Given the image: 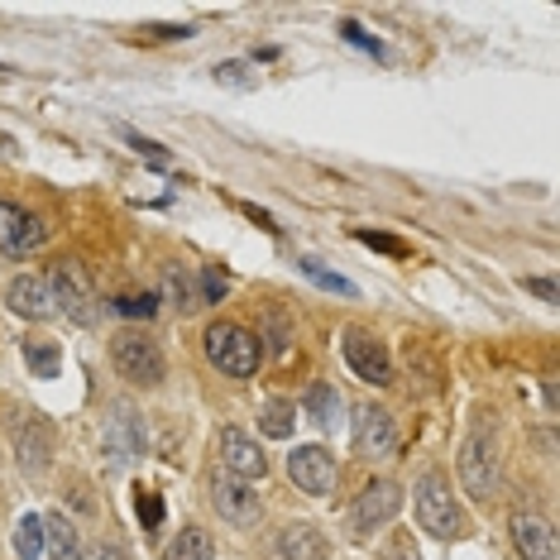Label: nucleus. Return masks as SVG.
<instances>
[{
    "label": "nucleus",
    "instance_id": "nucleus-24",
    "mask_svg": "<svg viewBox=\"0 0 560 560\" xmlns=\"http://www.w3.org/2000/svg\"><path fill=\"white\" fill-rule=\"evenodd\" d=\"M302 273H307L316 288H326V292H340V298H354V283H346V278H340V273H326V269H322V264H316V259H302Z\"/></svg>",
    "mask_w": 560,
    "mask_h": 560
},
{
    "label": "nucleus",
    "instance_id": "nucleus-7",
    "mask_svg": "<svg viewBox=\"0 0 560 560\" xmlns=\"http://www.w3.org/2000/svg\"><path fill=\"white\" fill-rule=\"evenodd\" d=\"M288 475L298 483L302 493H312V499H322V493L336 489V455L322 451V445H298V451L288 455Z\"/></svg>",
    "mask_w": 560,
    "mask_h": 560
},
{
    "label": "nucleus",
    "instance_id": "nucleus-6",
    "mask_svg": "<svg viewBox=\"0 0 560 560\" xmlns=\"http://www.w3.org/2000/svg\"><path fill=\"white\" fill-rule=\"evenodd\" d=\"M460 479L469 489V499H493L499 493V445L493 436H469L460 451Z\"/></svg>",
    "mask_w": 560,
    "mask_h": 560
},
{
    "label": "nucleus",
    "instance_id": "nucleus-5",
    "mask_svg": "<svg viewBox=\"0 0 560 560\" xmlns=\"http://www.w3.org/2000/svg\"><path fill=\"white\" fill-rule=\"evenodd\" d=\"M398 508H402V489H398L393 479L364 483V493H360V499H354V508H350V527H354V537H369V532L388 527V522L398 517Z\"/></svg>",
    "mask_w": 560,
    "mask_h": 560
},
{
    "label": "nucleus",
    "instance_id": "nucleus-17",
    "mask_svg": "<svg viewBox=\"0 0 560 560\" xmlns=\"http://www.w3.org/2000/svg\"><path fill=\"white\" fill-rule=\"evenodd\" d=\"M15 445H20V465L30 469V475H44L48 469V455H54V445H48V427L39 417H30V427L15 431Z\"/></svg>",
    "mask_w": 560,
    "mask_h": 560
},
{
    "label": "nucleus",
    "instance_id": "nucleus-32",
    "mask_svg": "<svg viewBox=\"0 0 560 560\" xmlns=\"http://www.w3.org/2000/svg\"><path fill=\"white\" fill-rule=\"evenodd\" d=\"M527 292H537L541 302H556V283H551V278H527Z\"/></svg>",
    "mask_w": 560,
    "mask_h": 560
},
{
    "label": "nucleus",
    "instance_id": "nucleus-14",
    "mask_svg": "<svg viewBox=\"0 0 560 560\" xmlns=\"http://www.w3.org/2000/svg\"><path fill=\"white\" fill-rule=\"evenodd\" d=\"M513 546H517L522 560H560L551 522L537 517V513H513Z\"/></svg>",
    "mask_w": 560,
    "mask_h": 560
},
{
    "label": "nucleus",
    "instance_id": "nucleus-2",
    "mask_svg": "<svg viewBox=\"0 0 560 560\" xmlns=\"http://www.w3.org/2000/svg\"><path fill=\"white\" fill-rule=\"evenodd\" d=\"M417 522H422V532H431V537H441V541H455L465 532V513L451 493V479L436 475V469L422 475V483H417Z\"/></svg>",
    "mask_w": 560,
    "mask_h": 560
},
{
    "label": "nucleus",
    "instance_id": "nucleus-13",
    "mask_svg": "<svg viewBox=\"0 0 560 560\" xmlns=\"http://www.w3.org/2000/svg\"><path fill=\"white\" fill-rule=\"evenodd\" d=\"M44 245V225L30 211H20L15 201H0V254H30Z\"/></svg>",
    "mask_w": 560,
    "mask_h": 560
},
{
    "label": "nucleus",
    "instance_id": "nucleus-25",
    "mask_svg": "<svg viewBox=\"0 0 560 560\" xmlns=\"http://www.w3.org/2000/svg\"><path fill=\"white\" fill-rule=\"evenodd\" d=\"M135 508H139V522H144V527H159V522H163V499L154 489H139Z\"/></svg>",
    "mask_w": 560,
    "mask_h": 560
},
{
    "label": "nucleus",
    "instance_id": "nucleus-9",
    "mask_svg": "<svg viewBox=\"0 0 560 560\" xmlns=\"http://www.w3.org/2000/svg\"><path fill=\"white\" fill-rule=\"evenodd\" d=\"M354 451L369 455V460H378V455H393L398 451V427H393V417L384 407H360L354 412Z\"/></svg>",
    "mask_w": 560,
    "mask_h": 560
},
{
    "label": "nucleus",
    "instance_id": "nucleus-26",
    "mask_svg": "<svg viewBox=\"0 0 560 560\" xmlns=\"http://www.w3.org/2000/svg\"><path fill=\"white\" fill-rule=\"evenodd\" d=\"M110 307H116L120 316H144V322H149V316L159 312V302H154V298H116Z\"/></svg>",
    "mask_w": 560,
    "mask_h": 560
},
{
    "label": "nucleus",
    "instance_id": "nucleus-4",
    "mask_svg": "<svg viewBox=\"0 0 560 560\" xmlns=\"http://www.w3.org/2000/svg\"><path fill=\"white\" fill-rule=\"evenodd\" d=\"M48 292H54V307L68 312L72 322H82V326L96 322V292L78 259H58L54 269H48Z\"/></svg>",
    "mask_w": 560,
    "mask_h": 560
},
{
    "label": "nucleus",
    "instance_id": "nucleus-18",
    "mask_svg": "<svg viewBox=\"0 0 560 560\" xmlns=\"http://www.w3.org/2000/svg\"><path fill=\"white\" fill-rule=\"evenodd\" d=\"M44 556L48 560H78V532L68 517H44Z\"/></svg>",
    "mask_w": 560,
    "mask_h": 560
},
{
    "label": "nucleus",
    "instance_id": "nucleus-28",
    "mask_svg": "<svg viewBox=\"0 0 560 560\" xmlns=\"http://www.w3.org/2000/svg\"><path fill=\"white\" fill-rule=\"evenodd\" d=\"M384 560H422L412 551V541H407V532H398V537H388V546H384Z\"/></svg>",
    "mask_w": 560,
    "mask_h": 560
},
{
    "label": "nucleus",
    "instance_id": "nucleus-22",
    "mask_svg": "<svg viewBox=\"0 0 560 560\" xmlns=\"http://www.w3.org/2000/svg\"><path fill=\"white\" fill-rule=\"evenodd\" d=\"M15 551L20 560H44V517L24 513L20 527H15Z\"/></svg>",
    "mask_w": 560,
    "mask_h": 560
},
{
    "label": "nucleus",
    "instance_id": "nucleus-27",
    "mask_svg": "<svg viewBox=\"0 0 560 560\" xmlns=\"http://www.w3.org/2000/svg\"><path fill=\"white\" fill-rule=\"evenodd\" d=\"M245 62H221L215 68V82H225V86H254V78H245Z\"/></svg>",
    "mask_w": 560,
    "mask_h": 560
},
{
    "label": "nucleus",
    "instance_id": "nucleus-23",
    "mask_svg": "<svg viewBox=\"0 0 560 560\" xmlns=\"http://www.w3.org/2000/svg\"><path fill=\"white\" fill-rule=\"evenodd\" d=\"M24 364H30L39 378H54L58 374V346L54 340H24Z\"/></svg>",
    "mask_w": 560,
    "mask_h": 560
},
{
    "label": "nucleus",
    "instance_id": "nucleus-1",
    "mask_svg": "<svg viewBox=\"0 0 560 560\" xmlns=\"http://www.w3.org/2000/svg\"><path fill=\"white\" fill-rule=\"evenodd\" d=\"M207 360L231 378H249L264 360V346H259V336H249L245 326L215 322V326H207Z\"/></svg>",
    "mask_w": 560,
    "mask_h": 560
},
{
    "label": "nucleus",
    "instance_id": "nucleus-12",
    "mask_svg": "<svg viewBox=\"0 0 560 560\" xmlns=\"http://www.w3.org/2000/svg\"><path fill=\"white\" fill-rule=\"evenodd\" d=\"M101 445H106L110 469H125L139 451H144V431H139L130 407H116V417H106V436H101Z\"/></svg>",
    "mask_w": 560,
    "mask_h": 560
},
{
    "label": "nucleus",
    "instance_id": "nucleus-30",
    "mask_svg": "<svg viewBox=\"0 0 560 560\" xmlns=\"http://www.w3.org/2000/svg\"><path fill=\"white\" fill-rule=\"evenodd\" d=\"M78 560H125V551L120 546H110V541H101V546H92V551H82Z\"/></svg>",
    "mask_w": 560,
    "mask_h": 560
},
{
    "label": "nucleus",
    "instance_id": "nucleus-10",
    "mask_svg": "<svg viewBox=\"0 0 560 560\" xmlns=\"http://www.w3.org/2000/svg\"><path fill=\"white\" fill-rule=\"evenodd\" d=\"M346 360L364 384H393V360L384 340H374L369 330H346Z\"/></svg>",
    "mask_w": 560,
    "mask_h": 560
},
{
    "label": "nucleus",
    "instance_id": "nucleus-33",
    "mask_svg": "<svg viewBox=\"0 0 560 560\" xmlns=\"http://www.w3.org/2000/svg\"><path fill=\"white\" fill-rule=\"evenodd\" d=\"M364 245H374V249H388V254H402V245L398 240H388V235H360Z\"/></svg>",
    "mask_w": 560,
    "mask_h": 560
},
{
    "label": "nucleus",
    "instance_id": "nucleus-21",
    "mask_svg": "<svg viewBox=\"0 0 560 560\" xmlns=\"http://www.w3.org/2000/svg\"><path fill=\"white\" fill-rule=\"evenodd\" d=\"M163 560H211V537L201 527H183L177 537L168 541Z\"/></svg>",
    "mask_w": 560,
    "mask_h": 560
},
{
    "label": "nucleus",
    "instance_id": "nucleus-31",
    "mask_svg": "<svg viewBox=\"0 0 560 560\" xmlns=\"http://www.w3.org/2000/svg\"><path fill=\"white\" fill-rule=\"evenodd\" d=\"M168 292L177 298V307H192V302H187V278H177V269H168Z\"/></svg>",
    "mask_w": 560,
    "mask_h": 560
},
{
    "label": "nucleus",
    "instance_id": "nucleus-3",
    "mask_svg": "<svg viewBox=\"0 0 560 560\" xmlns=\"http://www.w3.org/2000/svg\"><path fill=\"white\" fill-rule=\"evenodd\" d=\"M110 360H116L120 378H130L139 388H159L163 374H168L159 340H149L144 330H120V336L110 340Z\"/></svg>",
    "mask_w": 560,
    "mask_h": 560
},
{
    "label": "nucleus",
    "instance_id": "nucleus-20",
    "mask_svg": "<svg viewBox=\"0 0 560 560\" xmlns=\"http://www.w3.org/2000/svg\"><path fill=\"white\" fill-rule=\"evenodd\" d=\"M307 417L322 431H336V422H340V393L330 384H312L307 388Z\"/></svg>",
    "mask_w": 560,
    "mask_h": 560
},
{
    "label": "nucleus",
    "instance_id": "nucleus-29",
    "mask_svg": "<svg viewBox=\"0 0 560 560\" xmlns=\"http://www.w3.org/2000/svg\"><path fill=\"white\" fill-rule=\"evenodd\" d=\"M201 288H207V302H221L225 298V273H201Z\"/></svg>",
    "mask_w": 560,
    "mask_h": 560
},
{
    "label": "nucleus",
    "instance_id": "nucleus-16",
    "mask_svg": "<svg viewBox=\"0 0 560 560\" xmlns=\"http://www.w3.org/2000/svg\"><path fill=\"white\" fill-rule=\"evenodd\" d=\"M278 560H326L330 556V541L312 522H292V527L278 532V546H273Z\"/></svg>",
    "mask_w": 560,
    "mask_h": 560
},
{
    "label": "nucleus",
    "instance_id": "nucleus-15",
    "mask_svg": "<svg viewBox=\"0 0 560 560\" xmlns=\"http://www.w3.org/2000/svg\"><path fill=\"white\" fill-rule=\"evenodd\" d=\"M10 312H15V316H30V322H48V316H58L54 292H48V278L20 273L15 283H10Z\"/></svg>",
    "mask_w": 560,
    "mask_h": 560
},
{
    "label": "nucleus",
    "instance_id": "nucleus-19",
    "mask_svg": "<svg viewBox=\"0 0 560 560\" xmlns=\"http://www.w3.org/2000/svg\"><path fill=\"white\" fill-rule=\"evenodd\" d=\"M259 431H264V436H273V441H288L292 431H298V407L283 402V398L264 402L259 407Z\"/></svg>",
    "mask_w": 560,
    "mask_h": 560
},
{
    "label": "nucleus",
    "instance_id": "nucleus-11",
    "mask_svg": "<svg viewBox=\"0 0 560 560\" xmlns=\"http://www.w3.org/2000/svg\"><path fill=\"white\" fill-rule=\"evenodd\" d=\"M215 513H221L225 522H235V527H249V522H259V493H254V483L235 479V475H221L215 479V493H211Z\"/></svg>",
    "mask_w": 560,
    "mask_h": 560
},
{
    "label": "nucleus",
    "instance_id": "nucleus-8",
    "mask_svg": "<svg viewBox=\"0 0 560 560\" xmlns=\"http://www.w3.org/2000/svg\"><path fill=\"white\" fill-rule=\"evenodd\" d=\"M221 465H225V475H235V479H245V483H254V479H264L269 475V455L259 451V441H249L240 427H225L221 431Z\"/></svg>",
    "mask_w": 560,
    "mask_h": 560
}]
</instances>
